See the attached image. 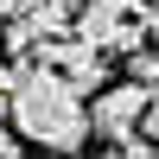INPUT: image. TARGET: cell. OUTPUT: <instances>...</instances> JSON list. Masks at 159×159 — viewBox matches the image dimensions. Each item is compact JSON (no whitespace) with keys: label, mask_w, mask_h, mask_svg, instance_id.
<instances>
[{"label":"cell","mask_w":159,"mask_h":159,"mask_svg":"<svg viewBox=\"0 0 159 159\" xmlns=\"http://www.w3.org/2000/svg\"><path fill=\"white\" fill-rule=\"evenodd\" d=\"M13 127H19V140L51 147V153H76L89 134H96V127H89L83 96H76V89L64 83L45 57L25 70V83H19V89H13Z\"/></svg>","instance_id":"obj_1"},{"label":"cell","mask_w":159,"mask_h":159,"mask_svg":"<svg viewBox=\"0 0 159 159\" xmlns=\"http://www.w3.org/2000/svg\"><path fill=\"white\" fill-rule=\"evenodd\" d=\"M153 32H159L153 0H83L76 7V38L102 51H140Z\"/></svg>","instance_id":"obj_2"},{"label":"cell","mask_w":159,"mask_h":159,"mask_svg":"<svg viewBox=\"0 0 159 159\" xmlns=\"http://www.w3.org/2000/svg\"><path fill=\"white\" fill-rule=\"evenodd\" d=\"M147 102H153V83H140V76H127V83H102V89H96V108H89V127H96L102 140L140 134Z\"/></svg>","instance_id":"obj_3"},{"label":"cell","mask_w":159,"mask_h":159,"mask_svg":"<svg viewBox=\"0 0 159 159\" xmlns=\"http://www.w3.org/2000/svg\"><path fill=\"white\" fill-rule=\"evenodd\" d=\"M38 57H45L51 70H57L64 83L76 89V96H96V89L108 83V51H102V45H89V38H76V32H70V38H51Z\"/></svg>","instance_id":"obj_4"},{"label":"cell","mask_w":159,"mask_h":159,"mask_svg":"<svg viewBox=\"0 0 159 159\" xmlns=\"http://www.w3.org/2000/svg\"><path fill=\"white\" fill-rule=\"evenodd\" d=\"M0 159H19V127H0Z\"/></svg>","instance_id":"obj_5"},{"label":"cell","mask_w":159,"mask_h":159,"mask_svg":"<svg viewBox=\"0 0 159 159\" xmlns=\"http://www.w3.org/2000/svg\"><path fill=\"white\" fill-rule=\"evenodd\" d=\"M19 7H25V0H0V25H7L13 13H19Z\"/></svg>","instance_id":"obj_6"},{"label":"cell","mask_w":159,"mask_h":159,"mask_svg":"<svg viewBox=\"0 0 159 159\" xmlns=\"http://www.w3.org/2000/svg\"><path fill=\"white\" fill-rule=\"evenodd\" d=\"M7 115H13V96H0V121H7Z\"/></svg>","instance_id":"obj_7"},{"label":"cell","mask_w":159,"mask_h":159,"mask_svg":"<svg viewBox=\"0 0 159 159\" xmlns=\"http://www.w3.org/2000/svg\"><path fill=\"white\" fill-rule=\"evenodd\" d=\"M70 7H83V0H70Z\"/></svg>","instance_id":"obj_8"},{"label":"cell","mask_w":159,"mask_h":159,"mask_svg":"<svg viewBox=\"0 0 159 159\" xmlns=\"http://www.w3.org/2000/svg\"><path fill=\"white\" fill-rule=\"evenodd\" d=\"M153 13H159V0H153Z\"/></svg>","instance_id":"obj_9"},{"label":"cell","mask_w":159,"mask_h":159,"mask_svg":"<svg viewBox=\"0 0 159 159\" xmlns=\"http://www.w3.org/2000/svg\"><path fill=\"white\" fill-rule=\"evenodd\" d=\"M153 159H159V147H153Z\"/></svg>","instance_id":"obj_10"}]
</instances>
